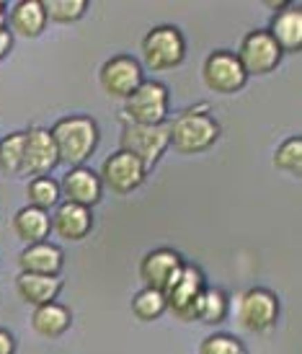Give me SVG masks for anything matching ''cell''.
<instances>
[{"label": "cell", "mask_w": 302, "mask_h": 354, "mask_svg": "<svg viewBox=\"0 0 302 354\" xmlns=\"http://www.w3.org/2000/svg\"><path fill=\"white\" fill-rule=\"evenodd\" d=\"M202 78H205L207 88L215 93H235L248 83V75H245L238 55L227 50H217L205 59Z\"/></svg>", "instance_id": "cell-11"}, {"label": "cell", "mask_w": 302, "mask_h": 354, "mask_svg": "<svg viewBox=\"0 0 302 354\" xmlns=\"http://www.w3.org/2000/svg\"><path fill=\"white\" fill-rule=\"evenodd\" d=\"M274 16L269 34L282 52L302 50V6L300 3H272Z\"/></svg>", "instance_id": "cell-14"}, {"label": "cell", "mask_w": 302, "mask_h": 354, "mask_svg": "<svg viewBox=\"0 0 302 354\" xmlns=\"http://www.w3.org/2000/svg\"><path fill=\"white\" fill-rule=\"evenodd\" d=\"M70 324H73V313H70V308L59 303L34 308V313H31V328L39 336H47V339L62 336L70 328Z\"/></svg>", "instance_id": "cell-21"}, {"label": "cell", "mask_w": 302, "mask_h": 354, "mask_svg": "<svg viewBox=\"0 0 302 354\" xmlns=\"http://www.w3.org/2000/svg\"><path fill=\"white\" fill-rule=\"evenodd\" d=\"M119 145H122L119 150L140 158L145 163L147 171H150L168 150V122L166 124H158V127H145V124L124 122L122 124Z\"/></svg>", "instance_id": "cell-5"}, {"label": "cell", "mask_w": 302, "mask_h": 354, "mask_svg": "<svg viewBox=\"0 0 302 354\" xmlns=\"http://www.w3.org/2000/svg\"><path fill=\"white\" fill-rule=\"evenodd\" d=\"M13 230H16L19 241H23L26 246L41 243L52 233V215L47 209H39V207H21L16 217H13Z\"/></svg>", "instance_id": "cell-20"}, {"label": "cell", "mask_w": 302, "mask_h": 354, "mask_svg": "<svg viewBox=\"0 0 302 354\" xmlns=\"http://www.w3.org/2000/svg\"><path fill=\"white\" fill-rule=\"evenodd\" d=\"M52 230L62 241L78 243V241L91 236V230H93V212L88 207L73 205V202H59L55 207V215H52Z\"/></svg>", "instance_id": "cell-16"}, {"label": "cell", "mask_w": 302, "mask_h": 354, "mask_svg": "<svg viewBox=\"0 0 302 354\" xmlns=\"http://www.w3.org/2000/svg\"><path fill=\"white\" fill-rule=\"evenodd\" d=\"M10 50H13V34L8 26H0V62L8 57Z\"/></svg>", "instance_id": "cell-29"}, {"label": "cell", "mask_w": 302, "mask_h": 354, "mask_svg": "<svg viewBox=\"0 0 302 354\" xmlns=\"http://www.w3.org/2000/svg\"><path fill=\"white\" fill-rule=\"evenodd\" d=\"M166 297L158 290H150V287H142L135 297H132V313L140 321H155L166 313Z\"/></svg>", "instance_id": "cell-25"}, {"label": "cell", "mask_w": 302, "mask_h": 354, "mask_svg": "<svg viewBox=\"0 0 302 354\" xmlns=\"http://www.w3.org/2000/svg\"><path fill=\"white\" fill-rule=\"evenodd\" d=\"M0 26H6V3H0Z\"/></svg>", "instance_id": "cell-31"}, {"label": "cell", "mask_w": 302, "mask_h": 354, "mask_svg": "<svg viewBox=\"0 0 302 354\" xmlns=\"http://www.w3.org/2000/svg\"><path fill=\"white\" fill-rule=\"evenodd\" d=\"M199 354H248L245 344L233 334H209L199 344Z\"/></svg>", "instance_id": "cell-28"}, {"label": "cell", "mask_w": 302, "mask_h": 354, "mask_svg": "<svg viewBox=\"0 0 302 354\" xmlns=\"http://www.w3.org/2000/svg\"><path fill=\"white\" fill-rule=\"evenodd\" d=\"M184 264L186 261L173 248H155V251L145 254V259L140 261V279L150 290L166 292L168 287L173 285L178 272L184 269Z\"/></svg>", "instance_id": "cell-13"}, {"label": "cell", "mask_w": 302, "mask_h": 354, "mask_svg": "<svg viewBox=\"0 0 302 354\" xmlns=\"http://www.w3.org/2000/svg\"><path fill=\"white\" fill-rule=\"evenodd\" d=\"M26 145H23V171L21 176H49L59 166L55 140L44 127H31L23 132Z\"/></svg>", "instance_id": "cell-12"}, {"label": "cell", "mask_w": 302, "mask_h": 354, "mask_svg": "<svg viewBox=\"0 0 302 354\" xmlns=\"http://www.w3.org/2000/svg\"><path fill=\"white\" fill-rule=\"evenodd\" d=\"M0 354H16V339L6 328H0Z\"/></svg>", "instance_id": "cell-30"}, {"label": "cell", "mask_w": 302, "mask_h": 354, "mask_svg": "<svg viewBox=\"0 0 302 354\" xmlns=\"http://www.w3.org/2000/svg\"><path fill=\"white\" fill-rule=\"evenodd\" d=\"M168 109H171V93L160 80H142L140 88L124 101L122 117L132 124H145L158 127L168 122Z\"/></svg>", "instance_id": "cell-3"}, {"label": "cell", "mask_w": 302, "mask_h": 354, "mask_svg": "<svg viewBox=\"0 0 302 354\" xmlns=\"http://www.w3.org/2000/svg\"><path fill=\"white\" fill-rule=\"evenodd\" d=\"M279 318V300L266 287H251L240 295L238 303V321L254 334H266L276 326Z\"/></svg>", "instance_id": "cell-7"}, {"label": "cell", "mask_w": 302, "mask_h": 354, "mask_svg": "<svg viewBox=\"0 0 302 354\" xmlns=\"http://www.w3.org/2000/svg\"><path fill=\"white\" fill-rule=\"evenodd\" d=\"M227 308H230L227 295H225L220 287H205L199 300H196L194 321H202L207 326L223 324L225 318H227Z\"/></svg>", "instance_id": "cell-22"}, {"label": "cell", "mask_w": 302, "mask_h": 354, "mask_svg": "<svg viewBox=\"0 0 302 354\" xmlns=\"http://www.w3.org/2000/svg\"><path fill=\"white\" fill-rule=\"evenodd\" d=\"M16 290H19V297L26 305L41 308V305H49L57 300L59 290H62V282H59V277L23 274V272H21L19 279H16Z\"/></svg>", "instance_id": "cell-19"}, {"label": "cell", "mask_w": 302, "mask_h": 354, "mask_svg": "<svg viewBox=\"0 0 302 354\" xmlns=\"http://www.w3.org/2000/svg\"><path fill=\"white\" fill-rule=\"evenodd\" d=\"M59 194L65 197V202L93 209L104 197V184L96 171H91V168H68V174L59 181Z\"/></svg>", "instance_id": "cell-15"}, {"label": "cell", "mask_w": 302, "mask_h": 354, "mask_svg": "<svg viewBox=\"0 0 302 354\" xmlns=\"http://www.w3.org/2000/svg\"><path fill=\"white\" fill-rule=\"evenodd\" d=\"M41 3H44L47 21H55V24H75L88 10L86 0H41Z\"/></svg>", "instance_id": "cell-26"}, {"label": "cell", "mask_w": 302, "mask_h": 354, "mask_svg": "<svg viewBox=\"0 0 302 354\" xmlns=\"http://www.w3.org/2000/svg\"><path fill=\"white\" fill-rule=\"evenodd\" d=\"M23 132H10L0 140V174L3 176H21L23 171Z\"/></svg>", "instance_id": "cell-23"}, {"label": "cell", "mask_w": 302, "mask_h": 354, "mask_svg": "<svg viewBox=\"0 0 302 354\" xmlns=\"http://www.w3.org/2000/svg\"><path fill=\"white\" fill-rule=\"evenodd\" d=\"M284 52L276 47V41L272 39V34L266 29L248 31L240 41V50H238V59L243 65L245 75H269L279 68Z\"/></svg>", "instance_id": "cell-6"}, {"label": "cell", "mask_w": 302, "mask_h": 354, "mask_svg": "<svg viewBox=\"0 0 302 354\" xmlns=\"http://www.w3.org/2000/svg\"><path fill=\"white\" fill-rule=\"evenodd\" d=\"M62 264H65V256H62V248L55 246V243H31L19 254V266L23 274H47V277H57L62 272Z\"/></svg>", "instance_id": "cell-17"}, {"label": "cell", "mask_w": 302, "mask_h": 354, "mask_svg": "<svg viewBox=\"0 0 302 354\" xmlns=\"http://www.w3.org/2000/svg\"><path fill=\"white\" fill-rule=\"evenodd\" d=\"M26 197H29L31 207L39 209H55L59 205V181H55L52 176H34L26 187Z\"/></svg>", "instance_id": "cell-24"}, {"label": "cell", "mask_w": 302, "mask_h": 354, "mask_svg": "<svg viewBox=\"0 0 302 354\" xmlns=\"http://www.w3.org/2000/svg\"><path fill=\"white\" fill-rule=\"evenodd\" d=\"M274 166L287 171V174H294V176H300L302 174V138H287L276 148L274 153Z\"/></svg>", "instance_id": "cell-27"}, {"label": "cell", "mask_w": 302, "mask_h": 354, "mask_svg": "<svg viewBox=\"0 0 302 354\" xmlns=\"http://www.w3.org/2000/svg\"><path fill=\"white\" fill-rule=\"evenodd\" d=\"M142 80H145L142 65L129 55H117V57L106 59L98 70V83H101L104 93L111 99L127 101L140 88Z\"/></svg>", "instance_id": "cell-8"}, {"label": "cell", "mask_w": 302, "mask_h": 354, "mask_svg": "<svg viewBox=\"0 0 302 354\" xmlns=\"http://www.w3.org/2000/svg\"><path fill=\"white\" fill-rule=\"evenodd\" d=\"M6 26L10 29L13 37H26V39H37L44 26H47V13H44V3L41 0H19L10 13L6 16Z\"/></svg>", "instance_id": "cell-18"}, {"label": "cell", "mask_w": 302, "mask_h": 354, "mask_svg": "<svg viewBox=\"0 0 302 354\" xmlns=\"http://www.w3.org/2000/svg\"><path fill=\"white\" fill-rule=\"evenodd\" d=\"M147 176L145 163L135 158L132 153H124V150H117L104 160L101 166V184L108 187L114 194H132L135 189L142 187V181Z\"/></svg>", "instance_id": "cell-10"}, {"label": "cell", "mask_w": 302, "mask_h": 354, "mask_svg": "<svg viewBox=\"0 0 302 354\" xmlns=\"http://www.w3.org/2000/svg\"><path fill=\"white\" fill-rule=\"evenodd\" d=\"M142 57L153 73H166V70L178 68L186 57V39L181 29L173 24L153 26L142 39Z\"/></svg>", "instance_id": "cell-4"}, {"label": "cell", "mask_w": 302, "mask_h": 354, "mask_svg": "<svg viewBox=\"0 0 302 354\" xmlns=\"http://www.w3.org/2000/svg\"><path fill=\"white\" fill-rule=\"evenodd\" d=\"M207 287L205 274L196 264H184L173 279V285L168 287L163 297H166V308L178 318V321H194V308L196 300Z\"/></svg>", "instance_id": "cell-9"}, {"label": "cell", "mask_w": 302, "mask_h": 354, "mask_svg": "<svg viewBox=\"0 0 302 354\" xmlns=\"http://www.w3.org/2000/svg\"><path fill=\"white\" fill-rule=\"evenodd\" d=\"M220 122L209 114L207 104H199L168 122V148L181 156H196L212 148L220 140Z\"/></svg>", "instance_id": "cell-1"}, {"label": "cell", "mask_w": 302, "mask_h": 354, "mask_svg": "<svg viewBox=\"0 0 302 354\" xmlns=\"http://www.w3.org/2000/svg\"><path fill=\"white\" fill-rule=\"evenodd\" d=\"M49 135L55 140L59 163L70 168L83 166L88 158L98 148V124L93 117H65L59 119L55 127L49 129Z\"/></svg>", "instance_id": "cell-2"}]
</instances>
